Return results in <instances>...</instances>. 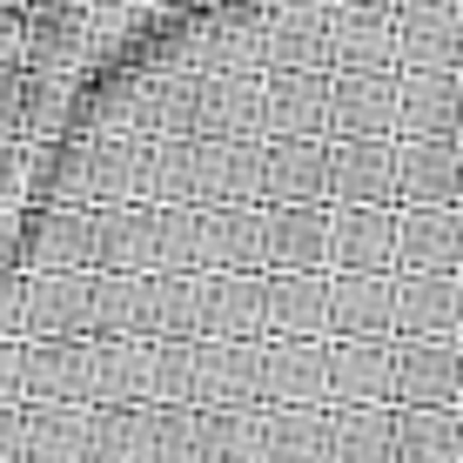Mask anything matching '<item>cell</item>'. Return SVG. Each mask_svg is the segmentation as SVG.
Masks as SVG:
<instances>
[{
  "label": "cell",
  "mask_w": 463,
  "mask_h": 463,
  "mask_svg": "<svg viewBox=\"0 0 463 463\" xmlns=\"http://www.w3.org/2000/svg\"><path fill=\"white\" fill-rule=\"evenodd\" d=\"M61 115H68V74L34 68L27 74V121L21 128H61Z\"/></svg>",
  "instance_id": "30bf717a"
},
{
  "label": "cell",
  "mask_w": 463,
  "mask_h": 463,
  "mask_svg": "<svg viewBox=\"0 0 463 463\" xmlns=\"http://www.w3.org/2000/svg\"><path fill=\"white\" fill-rule=\"evenodd\" d=\"M396 457L403 463H463V417L450 403H410L396 430Z\"/></svg>",
  "instance_id": "8992f818"
},
{
  "label": "cell",
  "mask_w": 463,
  "mask_h": 463,
  "mask_svg": "<svg viewBox=\"0 0 463 463\" xmlns=\"http://www.w3.org/2000/svg\"><path fill=\"white\" fill-rule=\"evenodd\" d=\"M21 121H27V74L0 68V135H21Z\"/></svg>",
  "instance_id": "8fae6325"
},
{
  "label": "cell",
  "mask_w": 463,
  "mask_h": 463,
  "mask_svg": "<svg viewBox=\"0 0 463 463\" xmlns=\"http://www.w3.org/2000/svg\"><path fill=\"white\" fill-rule=\"evenodd\" d=\"M396 457V430H390V417H349L343 423V463H390Z\"/></svg>",
  "instance_id": "ba28073f"
},
{
  "label": "cell",
  "mask_w": 463,
  "mask_h": 463,
  "mask_svg": "<svg viewBox=\"0 0 463 463\" xmlns=\"http://www.w3.org/2000/svg\"><path fill=\"white\" fill-rule=\"evenodd\" d=\"M457 195H463V182H457Z\"/></svg>",
  "instance_id": "9a60e30c"
},
{
  "label": "cell",
  "mask_w": 463,
  "mask_h": 463,
  "mask_svg": "<svg viewBox=\"0 0 463 463\" xmlns=\"http://www.w3.org/2000/svg\"><path fill=\"white\" fill-rule=\"evenodd\" d=\"M463 182V148L450 135H410L403 162H396V188L410 202H450Z\"/></svg>",
  "instance_id": "277c9868"
},
{
  "label": "cell",
  "mask_w": 463,
  "mask_h": 463,
  "mask_svg": "<svg viewBox=\"0 0 463 463\" xmlns=\"http://www.w3.org/2000/svg\"><path fill=\"white\" fill-rule=\"evenodd\" d=\"M390 255H396V229H390V222H383L376 209H370V215H356V222L343 229V262H356L363 276H376Z\"/></svg>",
  "instance_id": "52a82bcc"
},
{
  "label": "cell",
  "mask_w": 463,
  "mask_h": 463,
  "mask_svg": "<svg viewBox=\"0 0 463 463\" xmlns=\"http://www.w3.org/2000/svg\"><path fill=\"white\" fill-rule=\"evenodd\" d=\"M27 61V7H0V68Z\"/></svg>",
  "instance_id": "7c38bea8"
},
{
  "label": "cell",
  "mask_w": 463,
  "mask_h": 463,
  "mask_svg": "<svg viewBox=\"0 0 463 463\" xmlns=\"http://www.w3.org/2000/svg\"><path fill=\"white\" fill-rule=\"evenodd\" d=\"M410 269H443V276H457L463 269V215H450L443 202H417V215H410L403 242Z\"/></svg>",
  "instance_id": "5b68a950"
},
{
  "label": "cell",
  "mask_w": 463,
  "mask_h": 463,
  "mask_svg": "<svg viewBox=\"0 0 463 463\" xmlns=\"http://www.w3.org/2000/svg\"><path fill=\"white\" fill-rule=\"evenodd\" d=\"M396 121L410 135H457L463 128V74L457 68H417L396 94Z\"/></svg>",
  "instance_id": "7a4b0ae2"
},
{
  "label": "cell",
  "mask_w": 463,
  "mask_h": 463,
  "mask_svg": "<svg viewBox=\"0 0 463 463\" xmlns=\"http://www.w3.org/2000/svg\"><path fill=\"white\" fill-rule=\"evenodd\" d=\"M336 309H343V323H349V329H383V323L396 316V296H390V282H376V276H370V282H349Z\"/></svg>",
  "instance_id": "9c48e42d"
},
{
  "label": "cell",
  "mask_w": 463,
  "mask_h": 463,
  "mask_svg": "<svg viewBox=\"0 0 463 463\" xmlns=\"http://www.w3.org/2000/svg\"><path fill=\"white\" fill-rule=\"evenodd\" d=\"M0 7H27V0H0Z\"/></svg>",
  "instance_id": "5bb4252c"
},
{
  "label": "cell",
  "mask_w": 463,
  "mask_h": 463,
  "mask_svg": "<svg viewBox=\"0 0 463 463\" xmlns=\"http://www.w3.org/2000/svg\"><path fill=\"white\" fill-rule=\"evenodd\" d=\"M396 323L410 336H457L463 329V282L443 276V269H423L396 289Z\"/></svg>",
  "instance_id": "3957f363"
},
{
  "label": "cell",
  "mask_w": 463,
  "mask_h": 463,
  "mask_svg": "<svg viewBox=\"0 0 463 463\" xmlns=\"http://www.w3.org/2000/svg\"><path fill=\"white\" fill-rule=\"evenodd\" d=\"M396 396L403 403H457L463 396V343L410 336V349L396 356Z\"/></svg>",
  "instance_id": "6da1fadb"
},
{
  "label": "cell",
  "mask_w": 463,
  "mask_h": 463,
  "mask_svg": "<svg viewBox=\"0 0 463 463\" xmlns=\"http://www.w3.org/2000/svg\"><path fill=\"white\" fill-rule=\"evenodd\" d=\"M21 188V148H14V135H0V202Z\"/></svg>",
  "instance_id": "4fadbf2b"
}]
</instances>
